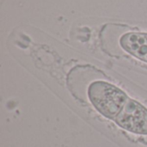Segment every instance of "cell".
Segmentation results:
<instances>
[{
	"instance_id": "obj_1",
	"label": "cell",
	"mask_w": 147,
	"mask_h": 147,
	"mask_svg": "<svg viewBox=\"0 0 147 147\" xmlns=\"http://www.w3.org/2000/svg\"><path fill=\"white\" fill-rule=\"evenodd\" d=\"M88 96L93 107L102 115L114 121L128 99L124 91L104 81L92 83L88 90Z\"/></svg>"
},
{
	"instance_id": "obj_2",
	"label": "cell",
	"mask_w": 147,
	"mask_h": 147,
	"mask_svg": "<svg viewBox=\"0 0 147 147\" xmlns=\"http://www.w3.org/2000/svg\"><path fill=\"white\" fill-rule=\"evenodd\" d=\"M115 121L128 132L147 135V109L133 99H127Z\"/></svg>"
},
{
	"instance_id": "obj_3",
	"label": "cell",
	"mask_w": 147,
	"mask_h": 147,
	"mask_svg": "<svg viewBox=\"0 0 147 147\" xmlns=\"http://www.w3.org/2000/svg\"><path fill=\"white\" fill-rule=\"evenodd\" d=\"M122 48L135 58L147 63V34L128 33L120 40Z\"/></svg>"
}]
</instances>
